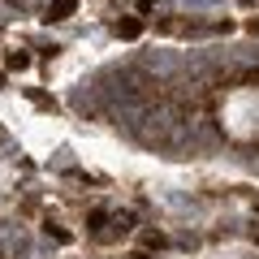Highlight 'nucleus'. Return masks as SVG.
Wrapping results in <instances>:
<instances>
[{
	"label": "nucleus",
	"mask_w": 259,
	"mask_h": 259,
	"mask_svg": "<svg viewBox=\"0 0 259 259\" xmlns=\"http://www.w3.org/2000/svg\"><path fill=\"white\" fill-rule=\"evenodd\" d=\"M238 5H255V0H238Z\"/></svg>",
	"instance_id": "5"
},
{
	"label": "nucleus",
	"mask_w": 259,
	"mask_h": 259,
	"mask_svg": "<svg viewBox=\"0 0 259 259\" xmlns=\"http://www.w3.org/2000/svg\"><path fill=\"white\" fill-rule=\"evenodd\" d=\"M44 229H48V233H52V238H56V242H69V233H65V229H61V225H56V221H48V225H44Z\"/></svg>",
	"instance_id": "4"
},
{
	"label": "nucleus",
	"mask_w": 259,
	"mask_h": 259,
	"mask_svg": "<svg viewBox=\"0 0 259 259\" xmlns=\"http://www.w3.org/2000/svg\"><path fill=\"white\" fill-rule=\"evenodd\" d=\"M255 242H259V229H255Z\"/></svg>",
	"instance_id": "6"
},
{
	"label": "nucleus",
	"mask_w": 259,
	"mask_h": 259,
	"mask_svg": "<svg viewBox=\"0 0 259 259\" xmlns=\"http://www.w3.org/2000/svg\"><path fill=\"white\" fill-rule=\"evenodd\" d=\"M74 5H78V0H52V9H48V18H52V22H65L69 13H74Z\"/></svg>",
	"instance_id": "2"
},
{
	"label": "nucleus",
	"mask_w": 259,
	"mask_h": 259,
	"mask_svg": "<svg viewBox=\"0 0 259 259\" xmlns=\"http://www.w3.org/2000/svg\"><path fill=\"white\" fill-rule=\"evenodd\" d=\"M26 65H30L26 52H9V69H26Z\"/></svg>",
	"instance_id": "3"
},
{
	"label": "nucleus",
	"mask_w": 259,
	"mask_h": 259,
	"mask_svg": "<svg viewBox=\"0 0 259 259\" xmlns=\"http://www.w3.org/2000/svg\"><path fill=\"white\" fill-rule=\"evenodd\" d=\"M0 259H5V255H0Z\"/></svg>",
	"instance_id": "7"
},
{
	"label": "nucleus",
	"mask_w": 259,
	"mask_h": 259,
	"mask_svg": "<svg viewBox=\"0 0 259 259\" xmlns=\"http://www.w3.org/2000/svg\"><path fill=\"white\" fill-rule=\"evenodd\" d=\"M112 35H117V39H139L143 35V22L139 18H121V22H112Z\"/></svg>",
	"instance_id": "1"
}]
</instances>
